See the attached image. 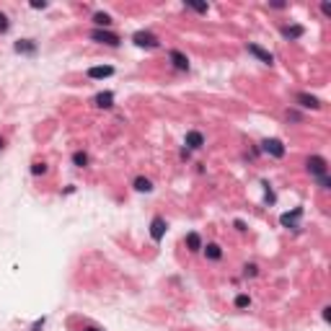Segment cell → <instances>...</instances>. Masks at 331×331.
Here are the masks:
<instances>
[{"instance_id": "obj_1", "label": "cell", "mask_w": 331, "mask_h": 331, "mask_svg": "<svg viewBox=\"0 0 331 331\" xmlns=\"http://www.w3.org/2000/svg\"><path fill=\"white\" fill-rule=\"evenodd\" d=\"M306 166H308V174L318 178L321 189H328V186H331V184H328V176H326V171H328V163H326V158H324V156H310Z\"/></svg>"}, {"instance_id": "obj_24", "label": "cell", "mask_w": 331, "mask_h": 331, "mask_svg": "<svg viewBox=\"0 0 331 331\" xmlns=\"http://www.w3.org/2000/svg\"><path fill=\"white\" fill-rule=\"evenodd\" d=\"M256 269H259L256 264H246V266H244V274H246V277H256Z\"/></svg>"}, {"instance_id": "obj_4", "label": "cell", "mask_w": 331, "mask_h": 331, "mask_svg": "<svg viewBox=\"0 0 331 331\" xmlns=\"http://www.w3.org/2000/svg\"><path fill=\"white\" fill-rule=\"evenodd\" d=\"M246 50H248V54H254V57H259L264 65H274V54L272 52H266L264 47H259V44H254V42H248L246 44Z\"/></svg>"}, {"instance_id": "obj_18", "label": "cell", "mask_w": 331, "mask_h": 331, "mask_svg": "<svg viewBox=\"0 0 331 331\" xmlns=\"http://www.w3.org/2000/svg\"><path fill=\"white\" fill-rule=\"evenodd\" d=\"M72 166H75V168H83V166H88V153H83V150H75V153H72Z\"/></svg>"}, {"instance_id": "obj_12", "label": "cell", "mask_w": 331, "mask_h": 331, "mask_svg": "<svg viewBox=\"0 0 331 331\" xmlns=\"http://www.w3.org/2000/svg\"><path fill=\"white\" fill-rule=\"evenodd\" d=\"M298 104L306 106V109H321V101L316 96H310V94H298Z\"/></svg>"}, {"instance_id": "obj_11", "label": "cell", "mask_w": 331, "mask_h": 331, "mask_svg": "<svg viewBox=\"0 0 331 331\" xmlns=\"http://www.w3.org/2000/svg\"><path fill=\"white\" fill-rule=\"evenodd\" d=\"M109 75H114L112 65H98V68L88 70V78H94V80H104V78H109Z\"/></svg>"}, {"instance_id": "obj_6", "label": "cell", "mask_w": 331, "mask_h": 331, "mask_svg": "<svg viewBox=\"0 0 331 331\" xmlns=\"http://www.w3.org/2000/svg\"><path fill=\"white\" fill-rule=\"evenodd\" d=\"M166 230H168V222H166L160 215L153 218V222H150V238H153V240H163Z\"/></svg>"}, {"instance_id": "obj_13", "label": "cell", "mask_w": 331, "mask_h": 331, "mask_svg": "<svg viewBox=\"0 0 331 331\" xmlns=\"http://www.w3.org/2000/svg\"><path fill=\"white\" fill-rule=\"evenodd\" d=\"M96 106H101V109H109V106H114V94L112 91H101V94H96Z\"/></svg>"}, {"instance_id": "obj_28", "label": "cell", "mask_w": 331, "mask_h": 331, "mask_svg": "<svg viewBox=\"0 0 331 331\" xmlns=\"http://www.w3.org/2000/svg\"><path fill=\"white\" fill-rule=\"evenodd\" d=\"M83 331H101V328H96V326H91V328H83Z\"/></svg>"}, {"instance_id": "obj_25", "label": "cell", "mask_w": 331, "mask_h": 331, "mask_svg": "<svg viewBox=\"0 0 331 331\" xmlns=\"http://www.w3.org/2000/svg\"><path fill=\"white\" fill-rule=\"evenodd\" d=\"M32 8H36V10H39V8H47V3H44V0H34Z\"/></svg>"}, {"instance_id": "obj_14", "label": "cell", "mask_w": 331, "mask_h": 331, "mask_svg": "<svg viewBox=\"0 0 331 331\" xmlns=\"http://www.w3.org/2000/svg\"><path fill=\"white\" fill-rule=\"evenodd\" d=\"M16 52L18 54H34L36 52V44L32 39H21V42H16Z\"/></svg>"}, {"instance_id": "obj_16", "label": "cell", "mask_w": 331, "mask_h": 331, "mask_svg": "<svg viewBox=\"0 0 331 331\" xmlns=\"http://www.w3.org/2000/svg\"><path fill=\"white\" fill-rule=\"evenodd\" d=\"M202 248H204V256H207V259H212V262L222 259V248H220L218 244H207V246H202Z\"/></svg>"}, {"instance_id": "obj_8", "label": "cell", "mask_w": 331, "mask_h": 331, "mask_svg": "<svg viewBox=\"0 0 331 331\" xmlns=\"http://www.w3.org/2000/svg\"><path fill=\"white\" fill-rule=\"evenodd\" d=\"M184 145H186V150H200V148L204 145V134H202V132H197V130L186 132V138H184Z\"/></svg>"}, {"instance_id": "obj_9", "label": "cell", "mask_w": 331, "mask_h": 331, "mask_svg": "<svg viewBox=\"0 0 331 331\" xmlns=\"http://www.w3.org/2000/svg\"><path fill=\"white\" fill-rule=\"evenodd\" d=\"M168 57H171V62H174V68H176V70H184V72L189 70V60H186V54H184V52L171 50V52H168Z\"/></svg>"}, {"instance_id": "obj_23", "label": "cell", "mask_w": 331, "mask_h": 331, "mask_svg": "<svg viewBox=\"0 0 331 331\" xmlns=\"http://www.w3.org/2000/svg\"><path fill=\"white\" fill-rule=\"evenodd\" d=\"M32 174H34V176L47 174V166H44V163H34V166H32Z\"/></svg>"}, {"instance_id": "obj_5", "label": "cell", "mask_w": 331, "mask_h": 331, "mask_svg": "<svg viewBox=\"0 0 331 331\" xmlns=\"http://www.w3.org/2000/svg\"><path fill=\"white\" fill-rule=\"evenodd\" d=\"M262 150H264V153H269L272 158H282V156H284V145H282V140H277V138L264 140V142H262Z\"/></svg>"}, {"instance_id": "obj_20", "label": "cell", "mask_w": 331, "mask_h": 331, "mask_svg": "<svg viewBox=\"0 0 331 331\" xmlns=\"http://www.w3.org/2000/svg\"><path fill=\"white\" fill-rule=\"evenodd\" d=\"M248 306H251V298H248V295H238V298H236V308H238V310H244V308H248Z\"/></svg>"}, {"instance_id": "obj_29", "label": "cell", "mask_w": 331, "mask_h": 331, "mask_svg": "<svg viewBox=\"0 0 331 331\" xmlns=\"http://www.w3.org/2000/svg\"><path fill=\"white\" fill-rule=\"evenodd\" d=\"M0 150H3V138H0Z\"/></svg>"}, {"instance_id": "obj_3", "label": "cell", "mask_w": 331, "mask_h": 331, "mask_svg": "<svg viewBox=\"0 0 331 331\" xmlns=\"http://www.w3.org/2000/svg\"><path fill=\"white\" fill-rule=\"evenodd\" d=\"M132 42L138 44V47H145V50H156L158 47V36L156 34H150V32H134L132 34Z\"/></svg>"}, {"instance_id": "obj_27", "label": "cell", "mask_w": 331, "mask_h": 331, "mask_svg": "<svg viewBox=\"0 0 331 331\" xmlns=\"http://www.w3.org/2000/svg\"><path fill=\"white\" fill-rule=\"evenodd\" d=\"M236 230L244 233V230H246V222H244V220H236Z\"/></svg>"}, {"instance_id": "obj_26", "label": "cell", "mask_w": 331, "mask_h": 331, "mask_svg": "<svg viewBox=\"0 0 331 331\" xmlns=\"http://www.w3.org/2000/svg\"><path fill=\"white\" fill-rule=\"evenodd\" d=\"M42 328H44V318H39V321L32 326V331H42Z\"/></svg>"}, {"instance_id": "obj_17", "label": "cell", "mask_w": 331, "mask_h": 331, "mask_svg": "<svg viewBox=\"0 0 331 331\" xmlns=\"http://www.w3.org/2000/svg\"><path fill=\"white\" fill-rule=\"evenodd\" d=\"M134 192H153V182H150V178H145V176H138L134 178Z\"/></svg>"}, {"instance_id": "obj_2", "label": "cell", "mask_w": 331, "mask_h": 331, "mask_svg": "<svg viewBox=\"0 0 331 331\" xmlns=\"http://www.w3.org/2000/svg\"><path fill=\"white\" fill-rule=\"evenodd\" d=\"M91 39L98 44H106V47H119V36L114 32H109V28H94Z\"/></svg>"}, {"instance_id": "obj_22", "label": "cell", "mask_w": 331, "mask_h": 331, "mask_svg": "<svg viewBox=\"0 0 331 331\" xmlns=\"http://www.w3.org/2000/svg\"><path fill=\"white\" fill-rule=\"evenodd\" d=\"M8 28H10V21H8V16H6V13H0V34H6Z\"/></svg>"}, {"instance_id": "obj_15", "label": "cell", "mask_w": 331, "mask_h": 331, "mask_svg": "<svg viewBox=\"0 0 331 331\" xmlns=\"http://www.w3.org/2000/svg\"><path fill=\"white\" fill-rule=\"evenodd\" d=\"M184 240H186V248H189V251H200V248H202V238H200V233H194V230L186 233Z\"/></svg>"}, {"instance_id": "obj_19", "label": "cell", "mask_w": 331, "mask_h": 331, "mask_svg": "<svg viewBox=\"0 0 331 331\" xmlns=\"http://www.w3.org/2000/svg\"><path fill=\"white\" fill-rule=\"evenodd\" d=\"M94 21H96V26H98V28H106V26H112V16H109V13H96V16H94Z\"/></svg>"}, {"instance_id": "obj_21", "label": "cell", "mask_w": 331, "mask_h": 331, "mask_svg": "<svg viewBox=\"0 0 331 331\" xmlns=\"http://www.w3.org/2000/svg\"><path fill=\"white\" fill-rule=\"evenodd\" d=\"M262 186H264V200H266L269 204H274V200H277V197H274V192H272V186H269L266 182H264Z\"/></svg>"}, {"instance_id": "obj_10", "label": "cell", "mask_w": 331, "mask_h": 331, "mask_svg": "<svg viewBox=\"0 0 331 331\" xmlns=\"http://www.w3.org/2000/svg\"><path fill=\"white\" fill-rule=\"evenodd\" d=\"M303 34H306V28L300 26V24H290V26H282V36H284V39H290V42L300 39Z\"/></svg>"}, {"instance_id": "obj_7", "label": "cell", "mask_w": 331, "mask_h": 331, "mask_svg": "<svg viewBox=\"0 0 331 331\" xmlns=\"http://www.w3.org/2000/svg\"><path fill=\"white\" fill-rule=\"evenodd\" d=\"M303 218V207H295L292 212H284L282 218H280V222L284 225V228H292V230H298L300 225H298V220Z\"/></svg>"}]
</instances>
